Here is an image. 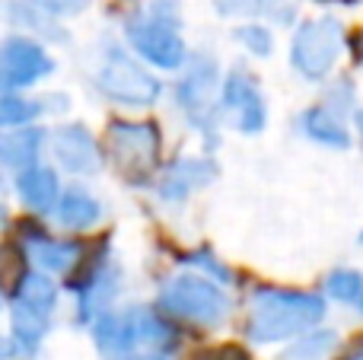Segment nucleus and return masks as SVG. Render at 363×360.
<instances>
[{
    "instance_id": "obj_1",
    "label": "nucleus",
    "mask_w": 363,
    "mask_h": 360,
    "mask_svg": "<svg viewBox=\"0 0 363 360\" xmlns=\"http://www.w3.org/2000/svg\"><path fill=\"white\" fill-rule=\"evenodd\" d=\"M125 38L134 55L157 70H182L188 61L179 0H150L144 10H134L125 19Z\"/></svg>"
},
{
    "instance_id": "obj_2",
    "label": "nucleus",
    "mask_w": 363,
    "mask_h": 360,
    "mask_svg": "<svg viewBox=\"0 0 363 360\" xmlns=\"http://www.w3.org/2000/svg\"><path fill=\"white\" fill-rule=\"evenodd\" d=\"M322 316H325V303L315 293L262 287V291H255V297L249 303L245 332H249L252 342H284V338L315 329V322Z\"/></svg>"
},
{
    "instance_id": "obj_3",
    "label": "nucleus",
    "mask_w": 363,
    "mask_h": 360,
    "mask_svg": "<svg viewBox=\"0 0 363 360\" xmlns=\"http://www.w3.org/2000/svg\"><path fill=\"white\" fill-rule=\"evenodd\" d=\"M93 83L108 102L121 108H150L163 96V83L134 51H128L121 42H102L96 55Z\"/></svg>"
},
{
    "instance_id": "obj_4",
    "label": "nucleus",
    "mask_w": 363,
    "mask_h": 360,
    "mask_svg": "<svg viewBox=\"0 0 363 360\" xmlns=\"http://www.w3.org/2000/svg\"><path fill=\"white\" fill-rule=\"evenodd\" d=\"M93 342L102 354H131L144 348H163L172 342L169 325L163 322L157 310L150 306H125V310H106L89 322Z\"/></svg>"
},
{
    "instance_id": "obj_5",
    "label": "nucleus",
    "mask_w": 363,
    "mask_h": 360,
    "mask_svg": "<svg viewBox=\"0 0 363 360\" xmlns=\"http://www.w3.org/2000/svg\"><path fill=\"white\" fill-rule=\"evenodd\" d=\"M160 310L182 322L213 329V325L226 322V316L233 313V300L220 287V281L207 278V274L182 271L160 287Z\"/></svg>"
},
{
    "instance_id": "obj_6",
    "label": "nucleus",
    "mask_w": 363,
    "mask_h": 360,
    "mask_svg": "<svg viewBox=\"0 0 363 360\" xmlns=\"http://www.w3.org/2000/svg\"><path fill=\"white\" fill-rule=\"evenodd\" d=\"M57 61L42 38L6 32L0 38V93H29L55 74Z\"/></svg>"
},
{
    "instance_id": "obj_7",
    "label": "nucleus",
    "mask_w": 363,
    "mask_h": 360,
    "mask_svg": "<svg viewBox=\"0 0 363 360\" xmlns=\"http://www.w3.org/2000/svg\"><path fill=\"white\" fill-rule=\"evenodd\" d=\"M345 55V26L335 16H315L294 32L290 64L306 80H325Z\"/></svg>"
},
{
    "instance_id": "obj_8",
    "label": "nucleus",
    "mask_w": 363,
    "mask_h": 360,
    "mask_svg": "<svg viewBox=\"0 0 363 360\" xmlns=\"http://www.w3.org/2000/svg\"><path fill=\"white\" fill-rule=\"evenodd\" d=\"M160 131L150 121H112L106 134V150L125 176L138 179L157 166L160 159Z\"/></svg>"
},
{
    "instance_id": "obj_9",
    "label": "nucleus",
    "mask_w": 363,
    "mask_h": 360,
    "mask_svg": "<svg viewBox=\"0 0 363 360\" xmlns=\"http://www.w3.org/2000/svg\"><path fill=\"white\" fill-rule=\"evenodd\" d=\"M217 86H220L217 61H211L207 55H188V61L182 64V80L176 83V106L204 134L217 121V115H213V93H217Z\"/></svg>"
},
{
    "instance_id": "obj_10",
    "label": "nucleus",
    "mask_w": 363,
    "mask_h": 360,
    "mask_svg": "<svg viewBox=\"0 0 363 360\" xmlns=\"http://www.w3.org/2000/svg\"><path fill=\"white\" fill-rule=\"evenodd\" d=\"M220 112L226 115L233 128L239 134H255L264 131L268 125V102H264L262 86L255 83V77L242 67H233L226 74V80L220 83Z\"/></svg>"
},
{
    "instance_id": "obj_11",
    "label": "nucleus",
    "mask_w": 363,
    "mask_h": 360,
    "mask_svg": "<svg viewBox=\"0 0 363 360\" xmlns=\"http://www.w3.org/2000/svg\"><path fill=\"white\" fill-rule=\"evenodd\" d=\"M45 150L51 153L57 172H67V176H77V179L96 176L102 169V163H106V153H102L96 134L86 125H80V121L48 131V147Z\"/></svg>"
},
{
    "instance_id": "obj_12",
    "label": "nucleus",
    "mask_w": 363,
    "mask_h": 360,
    "mask_svg": "<svg viewBox=\"0 0 363 360\" xmlns=\"http://www.w3.org/2000/svg\"><path fill=\"white\" fill-rule=\"evenodd\" d=\"M121 284H125V271H121L115 255H102L99 261H93V268H89L80 278V284L74 287L77 319H80L83 325H89L96 316L112 310V303L121 293Z\"/></svg>"
},
{
    "instance_id": "obj_13",
    "label": "nucleus",
    "mask_w": 363,
    "mask_h": 360,
    "mask_svg": "<svg viewBox=\"0 0 363 360\" xmlns=\"http://www.w3.org/2000/svg\"><path fill=\"white\" fill-rule=\"evenodd\" d=\"M19 252L26 255L29 268H38V271L51 274H70L83 259V246L77 240H67V236H51L45 230H35L32 223H26L19 230Z\"/></svg>"
},
{
    "instance_id": "obj_14",
    "label": "nucleus",
    "mask_w": 363,
    "mask_h": 360,
    "mask_svg": "<svg viewBox=\"0 0 363 360\" xmlns=\"http://www.w3.org/2000/svg\"><path fill=\"white\" fill-rule=\"evenodd\" d=\"M61 172L55 163H32L26 169L13 172V191L16 201L29 210L32 217H51L57 198H61Z\"/></svg>"
},
{
    "instance_id": "obj_15",
    "label": "nucleus",
    "mask_w": 363,
    "mask_h": 360,
    "mask_svg": "<svg viewBox=\"0 0 363 360\" xmlns=\"http://www.w3.org/2000/svg\"><path fill=\"white\" fill-rule=\"evenodd\" d=\"M217 179V163L207 157H182L163 169L157 182V195L166 204H182L194 195V191L207 189Z\"/></svg>"
},
{
    "instance_id": "obj_16",
    "label": "nucleus",
    "mask_w": 363,
    "mask_h": 360,
    "mask_svg": "<svg viewBox=\"0 0 363 360\" xmlns=\"http://www.w3.org/2000/svg\"><path fill=\"white\" fill-rule=\"evenodd\" d=\"M51 217H55V223L64 233H86V230L102 223L106 204L86 182H70L61 189V198H57Z\"/></svg>"
},
{
    "instance_id": "obj_17",
    "label": "nucleus",
    "mask_w": 363,
    "mask_h": 360,
    "mask_svg": "<svg viewBox=\"0 0 363 360\" xmlns=\"http://www.w3.org/2000/svg\"><path fill=\"white\" fill-rule=\"evenodd\" d=\"M48 147V131L38 125H23V128H4L0 131V169L19 172L26 166L38 163Z\"/></svg>"
},
{
    "instance_id": "obj_18",
    "label": "nucleus",
    "mask_w": 363,
    "mask_h": 360,
    "mask_svg": "<svg viewBox=\"0 0 363 360\" xmlns=\"http://www.w3.org/2000/svg\"><path fill=\"white\" fill-rule=\"evenodd\" d=\"M55 322V313L10 300V342L19 354H38Z\"/></svg>"
},
{
    "instance_id": "obj_19",
    "label": "nucleus",
    "mask_w": 363,
    "mask_h": 360,
    "mask_svg": "<svg viewBox=\"0 0 363 360\" xmlns=\"http://www.w3.org/2000/svg\"><path fill=\"white\" fill-rule=\"evenodd\" d=\"M300 128H303V134H306L309 140H315V144H322V147L345 150V147L351 144V134H347L345 118H341L338 112H332L325 102H322V106L306 108L303 118H300Z\"/></svg>"
},
{
    "instance_id": "obj_20",
    "label": "nucleus",
    "mask_w": 363,
    "mask_h": 360,
    "mask_svg": "<svg viewBox=\"0 0 363 360\" xmlns=\"http://www.w3.org/2000/svg\"><path fill=\"white\" fill-rule=\"evenodd\" d=\"M4 16L16 32H29V35H35V38H51V42H64V38H67L61 32V23L48 19L45 13H38L29 0H10V4L4 6Z\"/></svg>"
},
{
    "instance_id": "obj_21",
    "label": "nucleus",
    "mask_w": 363,
    "mask_h": 360,
    "mask_svg": "<svg viewBox=\"0 0 363 360\" xmlns=\"http://www.w3.org/2000/svg\"><path fill=\"white\" fill-rule=\"evenodd\" d=\"M45 115L42 99H32L26 93H0V131L4 128L35 125Z\"/></svg>"
},
{
    "instance_id": "obj_22",
    "label": "nucleus",
    "mask_w": 363,
    "mask_h": 360,
    "mask_svg": "<svg viewBox=\"0 0 363 360\" xmlns=\"http://www.w3.org/2000/svg\"><path fill=\"white\" fill-rule=\"evenodd\" d=\"M335 348H338V335L332 329H309L284 351L281 360H328Z\"/></svg>"
},
{
    "instance_id": "obj_23",
    "label": "nucleus",
    "mask_w": 363,
    "mask_h": 360,
    "mask_svg": "<svg viewBox=\"0 0 363 360\" xmlns=\"http://www.w3.org/2000/svg\"><path fill=\"white\" fill-rule=\"evenodd\" d=\"M325 291L332 300L351 306L354 313L363 316V274L354 271V268H335L325 278Z\"/></svg>"
},
{
    "instance_id": "obj_24",
    "label": "nucleus",
    "mask_w": 363,
    "mask_h": 360,
    "mask_svg": "<svg viewBox=\"0 0 363 360\" xmlns=\"http://www.w3.org/2000/svg\"><path fill=\"white\" fill-rule=\"evenodd\" d=\"M233 38H236V42L255 57H271V51H274V35H271V29L268 26H262V23L236 26Z\"/></svg>"
},
{
    "instance_id": "obj_25",
    "label": "nucleus",
    "mask_w": 363,
    "mask_h": 360,
    "mask_svg": "<svg viewBox=\"0 0 363 360\" xmlns=\"http://www.w3.org/2000/svg\"><path fill=\"white\" fill-rule=\"evenodd\" d=\"M29 4L35 6L38 13H45L48 19H55V23H64V19L83 16L93 0H29Z\"/></svg>"
},
{
    "instance_id": "obj_26",
    "label": "nucleus",
    "mask_w": 363,
    "mask_h": 360,
    "mask_svg": "<svg viewBox=\"0 0 363 360\" xmlns=\"http://www.w3.org/2000/svg\"><path fill=\"white\" fill-rule=\"evenodd\" d=\"M262 10L268 13L274 23L290 26L296 19V0H262Z\"/></svg>"
},
{
    "instance_id": "obj_27",
    "label": "nucleus",
    "mask_w": 363,
    "mask_h": 360,
    "mask_svg": "<svg viewBox=\"0 0 363 360\" xmlns=\"http://www.w3.org/2000/svg\"><path fill=\"white\" fill-rule=\"evenodd\" d=\"M220 16H245L255 10V0H211Z\"/></svg>"
},
{
    "instance_id": "obj_28",
    "label": "nucleus",
    "mask_w": 363,
    "mask_h": 360,
    "mask_svg": "<svg viewBox=\"0 0 363 360\" xmlns=\"http://www.w3.org/2000/svg\"><path fill=\"white\" fill-rule=\"evenodd\" d=\"M67 106H70V96L67 93L42 96V108H45V112H51V115H64V112H67Z\"/></svg>"
},
{
    "instance_id": "obj_29",
    "label": "nucleus",
    "mask_w": 363,
    "mask_h": 360,
    "mask_svg": "<svg viewBox=\"0 0 363 360\" xmlns=\"http://www.w3.org/2000/svg\"><path fill=\"white\" fill-rule=\"evenodd\" d=\"M125 360H169V357L157 348H144V351H131V354H125Z\"/></svg>"
},
{
    "instance_id": "obj_30",
    "label": "nucleus",
    "mask_w": 363,
    "mask_h": 360,
    "mask_svg": "<svg viewBox=\"0 0 363 360\" xmlns=\"http://www.w3.org/2000/svg\"><path fill=\"white\" fill-rule=\"evenodd\" d=\"M13 354H16V348H13L10 335H0V360H10Z\"/></svg>"
},
{
    "instance_id": "obj_31",
    "label": "nucleus",
    "mask_w": 363,
    "mask_h": 360,
    "mask_svg": "<svg viewBox=\"0 0 363 360\" xmlns=\"http://www.w3.org/2000/svg\"><path fill=\"white\" fill-rule=\"evenodd\" d=\"M4 227H10V210H6V204L0 201V230Z\"/></svg>"
},
{
    "instance_id": "obj_32",
    "label": "nucleus",
    "mask_w": 363,
    "mask_h": 360,
    "mask_svg": "<svg viewBox=\"0 0 363 360\" xmlns=\"http://www.w3.org/2000/svg\"><path fill=\"white\" fill-rule=\"evenodd\" d=\"M357 128H360V134H363V108L357 112Z\"/></svg>"
},
{
    "instance_id": "obj_33",
    "label": "nucleus",
    "mask_w": 363,
    "mask_h": 360,
    "mask_svg": "<svg viewBox=\"0 0 363 360\" xmlns=\"http://www.w3.org/2000/svg\"><path fill=\"white\" fill-rule=\"evenodd\" d=\"M0 310H4V291H0Z\"/></svg>"
},
{
    "instance_id": "obj_34",
    "label": "nucleus",
    "mask_w": 363,
    "mask_h": 360,
    "mask_svg": "<svg viewBox=\"0 0 363 360\" xmlns=\"http://www.w3.org/2000/svg\"><path fill=\"white\" fill-rule=\"evenodd\" d=\"M354 360H363V354H357V357H354Z\"/></svg>"
}]
</instances>
